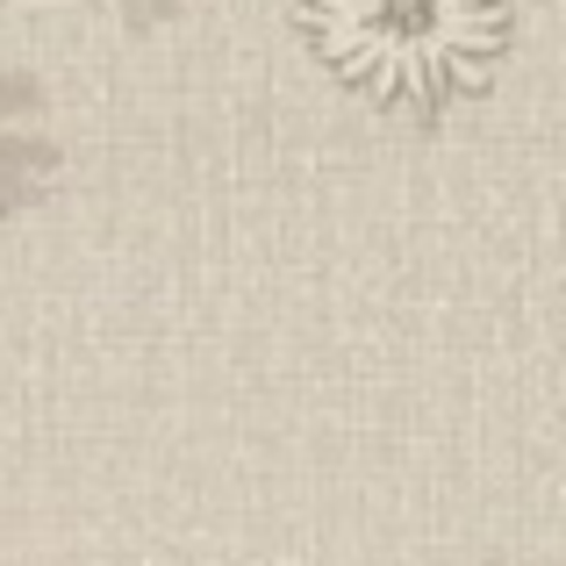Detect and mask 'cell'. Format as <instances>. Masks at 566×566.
Listing matches in <instances>:
<instances>
[{
	"instance_id": "cell-3",
	"label": "cell",
	"mask_w": 566,
	"mask_h": 566,
	"mask_svg": "<svg viewBox=\"0 0 566 566\" xmlns=\"http://www.w3.org/2000/svg\"><path fill=\"white\" fill-rule=\"evenodd\" d=\"M80 14H94V22L123 29V36H151V29H172L193 0H72Z\"/></svg>"
},
{
	"instance_id": "cell-1",
	"label": "cell",
	"mask_w": 566,
	"mask_h": 566,
	"mask_svg": "<svg viewBox=\"0 0 566 566\" xmlns=\"http://www.w3.org/2000/svg\"><path fill=\"white\" fill-rule=\"evenodd\" d=\"M316 57L380 108H452L495 80L510 0H302Z\"/></svg>"
},
{
	"instance_id": "cell-2",
	"label": "cell",
	"mask_w": 566,
	"mask_h": 566,
	"mask_svg": "<svg viewBox=\"0 0 566 566\" xmlns=\"http://www.w3.org/2000/svg\"><path fill=\"white\" fill-rule=\"evenodd\" d=\"M57 166H65V144H57L51 94L29 65L0 57V222L29 216L57 187Z\"/></svg>"
}]
</instances>
